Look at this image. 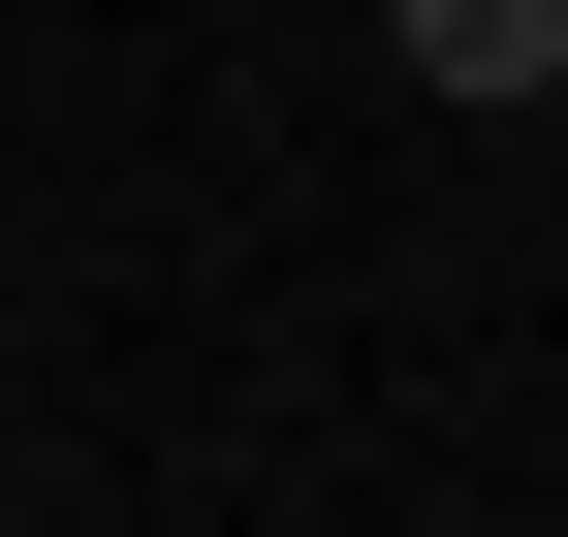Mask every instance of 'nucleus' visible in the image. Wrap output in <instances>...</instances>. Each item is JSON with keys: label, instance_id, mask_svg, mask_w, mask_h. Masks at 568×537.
Masks as SVG:
<instances>
[{"label": "nucleus", "instance_id": "nucleus-1", "mask_svg": "<svg viewBox=\"0 0 568 537\" xmlns=\"http://www.w3.org/2000/svg\"><path fill=\"white\" fill-rule=\"evenodd\" d=\"M410 95H568V0H379Z\"/></svg>", "mask_w": 568, "mask_h": 537}]
</instances>
